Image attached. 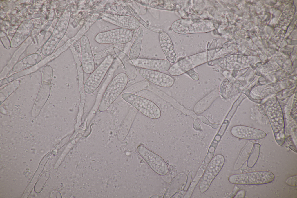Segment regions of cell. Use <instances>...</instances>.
Segmentation results:
<instances>
[{
    "label": "cell",
    "instance_id": "1",
    "mask_svg": "<svg viewBox=\"0 0 297 198\" xmlns=\"http://www.w3.org/2000/svg\"><path fill=\"white\" fill-rule=\"evenodd\" d=\"M266 111L277 143L282 146L285 140V122L282 110L278 102L274 98L269 99L266 104Z\"/></svg>",
    "mask_w": 297,
    "mask_h": 198
},
{
    "label": "cell",
    "instance_id": "2",
    "mask_svg": "<svg viewBox=\"0 0 297 198\" xmlns=\"http://www.w3.org/2000/svg\"><path fill=\"white\" fill-rule=\"evenodd\" d=\"M128 78L126 73H120L110 81L107 86L99 107V110H107L121 94L126 87Z\"/></svg>",
    "mask_w": 297,
    "mask_h": 198
},
{
    "label": "cell",
    "instance_id": "3",
    "mask_svg": "<svg viewBox=\"0 0 297 198\" xmlns=\"http://www.w3.org/2000/svg\"><path fill=\"white\" fill-rule=\"evenodd\" d=\"M123 99L143 114L150 118L156 119L161 115L159 107L154 102L136 94L124 93L121 95Z\"/></svg>",
    "mask_w": 297,
    "mask_h": 198
},
{
    "label": "cell",
    "instance_id": "4",
    "mask_svg": "<svg viewBox=\"0 0 297 198\" xmlns=\"http://www.w3.org/2000/svg\"><path fill=\"white\" fill-rule=\"evenodd\" d=\"M114 60L112 55L106 57L90 74L84 84V90L85 93L90 94L96 90L112 66Z\"/></svg>",
    "mask_w": 297,
    "mask_h": 198
},
{
    "label": "cell",
    "instance_id": "5",
    "mask_svg": "<svg viewBox=\"0 0 297 198\" xmlns=\"http://www.w3.org/2000/svg\"><path fill=\"white\" fill-rule=\"evenodd\" d=\"M274 178L271 172L263 171L233 174L229 177L228 180L235 184L261 185L271 182Z\"/></svg>",
    "mask_w": 297,
    "mask_h": 198
},
{
    "label": "cell",
    "instance_id": "6",
    "mask_svg": "<svg viewBox=\"0 0 297 198\" xmlns=\"http://www.w3.org/2000/svg\"><path fill=\"white\" fill-rule=\"evenodd\" d=\"M133 37L130 30L120 28L99 33L95 36V40L101 44H121L129 42Z\"/></svg>",
    "mask_w": 297,
    "mask_h": 198
},
{
    "label": "cell",
    "instance_id": "7",
    "mask_svg": "<svg viewBox=\"0 0 297 198\" xmlns=\"http://www.w3.org/2000/svg\"><path fill=\"white\" fill-rule=\"evenodd\" d=\"M208 53H202L187 57L176 62L171 66L169 72L173 76H178L208 61Z\"/></svg>",
    "mask_w": 297,
    "mask_h": 198
},
{
    "label": "cell",
    "instance_id": "8",
    "mask_svg": "<svg viewBox=\"0 0 297 198\" xmlns=\"http://www.w3.org/2000/svg\"><path fill=\"white\" fill-rule=\"evenodd\" d=\"M225 162L224 157L217 154L212 159L207 167L203 175L199 186L202 193L206 192L211 183L221 170Z\"/></svg>",
    "mask_w": 297,
    "mask_h": 198
},
{
    "label": "cell",
    "instance_id": "9",
    "mask_svg": "<svg viewBox=\"0 0 297 198\" xmlns=\"http://www.w3.org/2000/svg\"><path fill=\"white\" fill-rule=\"evenodd\" d=\"M137 150L140 155L155 172L161 176L167 174L168 165L161 156L142 145L137 147Z\"/></svg>",
    "mask_w": 297,
    "mask_h": 198
},
{
    "label": "cell",
    "instance_id": "10",
    "mask_svg": "<svg viewBox=\"0 0 297 198\" xmlns=\"http://www.w3.org/2000/svg\"><path fill=\"white\" fill-rule=\"evenodd\" d=\"M139 72L142 77L160 87L166 88L170 87L174 83L175 80L172 77L160 71L141 69Z\"/></svg>",
    "mask_w": 297,
    "mask_h": 198
},
{
    "label": "cell",
    "instance_id": "11",
    "mask_svg": "<svg viewBox=\"0 0 297 198\" xmlns=\"http://www.w3.org/2000/svg\"><path fill=\"white\" fill-rule=\"evenodd\" d=\"M80 44L82 69L85 73L90 74L95 69V63L90 42L86 36L83 35L80 39Z\"/></svg>",
    "mask_w": 297,
    "mask_h": 198
},
{
    "label": "cell",
    "instance_id": "12",
    "mask_svg": "<svg viewBox=\"0 0 297 198\" xmlns=\"http://www.w3.org/2000/svg\"><path fill=\"white\" fill-rule=\"evenodd\" d=\"M103 19L122 28L130 30H136L140 26V23L136 18L128 15L106 14Z\"/></svg>",
    "mask_w": 297,
    "mask_h": 198
},
{
    "label": "cell",
    "instance_id": "13",
    "mask_svg": "<svg viewBox=\"0 0 297 198\" xmlns=\"http://www.w3.org/2000/svg\"><path fill=\"white\" fill-rule=\"evenodd\" d=\"M132 62L137 67L159 71H168L171 66L170 62L163 59L138 58Z\"/></svg>",
    "mask_w": 297,
    "mask_h": 198
},
{
    "label": "cell",
    "instance_id": "14",
    "mask_svg": "<svg viewBox=\"0 0 297 198\" xmlns=\"http://www.w3.org/2000/svg\"><path fill=\"white\" fill-rule=\"evenodd\" d=\"M234 136L240 139L248 140H259L265 138L266 133L261 129L242 125L233 127L231 130Z\"/></svg>",
    "mask_w": 297,
    "mask_h": 198
},
{
    "label": "cell",
    "instance_id": "15",
    "mask_svg": "<svg viewBox=\"0 0 297 198\" xmlns=\"http://www.w3.org/2000/svg\"><path fill=\"white\" fill-rule=\"evenodd\" d=\"M159 39L160 46L167 60L174 63L176 59V55L172 40L166 32L162 31L159 34Z\"/></svg>",
    "mask_w": 297,
    "mask_h": 198
},
{
    "label": "cell",
    "instance_id": "16",
    "mask_svg": "<svg viewBox=\"0 0 297 198\" xmlns=\"http://www.w3.org/2000/svg\"><path fill=\"white\" fill-rule=\"evenodd\" d=\"M219 90L216 89L213 90L198 101L193 108V111L197 114H200L206 111L213 102L219 97Z\"/></svg>",
    "mask_w": 297,
    "mask_h": 198
},
{
    "label": "cell",
    "instance_id": "17",
    "mask_svg": "<svg viewBox=\"0 0 297 198\" xmlns=\"http://www.w3.org/2000/svg\"><path fill=\"white\" fill-rule=\"evenodd\" d=\"M114 50L122 63L126 74L128 78L131 80L135 79L137 75V71L132 61L123 52L116 48H114Z\"/></svg>",
    "mask_w": 297,
    "mask_h": 198
},
{
    "label": "cell",
    "instance_id": "18",
    "mask_svg": "<svg viewBox=\"0 0 297 198\" xmlns=\"http://www.w3.org/2000/svg\"><path fill=\"white\" fill-rule=\"evenodd\" d=\"M41 55L38 54L30 55L16 63L13 67L12 70L18 72L34 66L41 60Z\"/></svg>",
    "mask_w": 297,
    "mask_h": 198
},
{
    "label": "cell",
    "instance_id": "19",
    "mask_svg": "<svg viewBox=\"0 0 297 198\" xmlns=\"http://www.w3.org/2000/svg\"><path fill=\"white\" fill-rule=\"evenodd\" d=\"M50 92V84L42 82L33 107L34 110H40L49 97Z\"/></svg>",
    "mask_w": 297,
    "mask_h": 198
},
{
    "label": "cell",
    "instance_id": "20",
    "mask_svg": "<svg viewBox=\"0 0 297 198\" xmlns=\"http://www.w3.org/2000/svg\"><path fill=\"white\" fill-rule=\"evenodd\" d=\"M144 32L142 29L138 30L136 37L131 46L129 53V57L132 61L138 58L141 48L142 42Z\"/></svg>",
    "mask_w": 297,
    "mask_h": 198
},
{
    "label": "cell",
    "instance_id": "21",
    "mask_svg": "<svg viewBox=\"0 0 297 198\" xmlns=\"http://www.w3.org/2000/svg\"><path fill=\"white\" fill-rule=\"evenodd\" d=\"M20 81L15 80L9 83L0 90V101L1 103L3 102L12 93L19 87Z\"/></svg>",
    "mask_w": 297,
    "mask_h": 198
},
{
    "label": "cell",
    "instance_id": "22",
    "mask_svg": "<svg viewBox=\"0 0 297 198\" xmlns=\"http://www.w3.org/2000/svg\"><path fill=\"white\" fill-rule=\"evenodd\" d=\"M260 147V145L258 143L253 144L247 161V165L248 167L252 168L256 163L259 156Z\"/></svg>",
    "mask_w": 297,
    "mask_h": 198
},
{
    "label": "cell",
    "instance_id": "23",
    "mask_svg": "<svg viewBox=\"0 0 297 198\" xmlns=\"http://www.w3.org/2000/svg\"><path fill=\"white\" fill-rule=\"evenodd\" d=\"M136 115V112L133 110L130 111L127 115L122 127L123 139H124L128 134Z\"/></svg>",
    "mask_w": 297,
    "mask_h": 198
},
{
    "label": "cell",
    "instance_id": "24",
    "mask_svg": "<svg viewBox=\"0 0 297 198\" xmlns=\"http://www.w3.org/2000/svg\"><path fill=\"white\" fill-rule=\"evenodd\" d=\"M149 84V82L146 80L141 81L129 86L125 90V93H133L146 88Z\"/></svg>",
    "mask_w": 297,
    "mask_h": 198
},
{
    "label": "cell",
    "instance_id": "25",
    "mask_svg": "<svg viewBox=\"0 0 297 198\" xmlns=\"http://www.w3.org/2000/svg\"><path fill=\"white\" fill-rule=\"evenodd\" d=\"M53 73V69L49 65L46 66L44 68L42 75V82L50 84Z\"/></svg>",
    "mask_w": 297,
    "mask_h": 198
},
{
    "label": "cell",
    "instance_id": "26",
    "mask_svg": "<svg viewBox=\"0 0 297 198\" xmlns=\"http://www.w3.org/2000/svg\"><path fill=\"white\" fill-rule=\"evenodd\" d=\"M221 137L220 135L218 134L215 136L214 140H213L209 148L208 153L206 157L207 159L209 160H211L212 159L214 154L215 148L217 146L218 141L220 139Z\"/></svg>",
    "mask_w": 297,
    "mask_h": 198
},
{
    "label": "cell",
    "instance_id": "27",
    "mask_svg": "<svg viewBox=\"0 0 297 198\" xmlns=\"http://www.w3.org/2000/svg\"><path fill=\"white\" fill-rule=\"evenodd\" d=\"M110 47L107 49L98 53L95 56L96 59H100L104 57H106L110 55H111V53L114 51V48Z\"/></svg>",
    "mask_w": 297,
    "mask_h": 198
},
{
    "label": "cell",
    "instance_id": "28",
    "mask_svg": "<svg viewBox=\"0 0 297 198\" xmlns=\"http://www.w3.org/2000/svg\"><path fill=\"white\" fill-rule=\"evenodd\" d=\"M198 118L204 123L210 126L214 129H217L219 127V125L215 123H210L207 118L203 115L198 116Z\"/></svg>",
    "mask_w": 297,
    "mask_h": 198
},
{
    "label": "cell",
    "instance_id": "29",
    "mask_svg": "<svg viewBox=\"0 0 297 198\" xmlns=\"http://www.w3.org/2000/svg\"><path fill=\"white\" fill-rule=\"evenodd\" d=\"M185 73L187 75L193 80L197 81L199 79V74L194 69L187 71Z\"/></svg>",
    "mask_w": 297,
    "mask_h": 198
},
{
    "label": "cell",
    "instance_id": "30",
    "mask_svg": "<svg viewBox=\"0 0 297 198\" xmlns=\"http://www.w3.org/2000/svg\"><path fill=\"white\" fill-rule=\"evenodd\" d=\"M296 103V94L294 100L291 113V116L294 119L296 118L297 117Z\"/></svg>",
    "mask_w": 297,
    "mask_h": 198
},
{
    "label": "cell",
    "instance_id": "31",
    "mask_svg": "<svg viewBox=\"0 0 297 198\" xmlns=\"http://www.w3.org/2000/svg\"><path fill=\"white\" fill-rule=\"evenodd\" d=\"M286 182L288 185L291 186H297V175L289 178Z\"/></svg>",
    "mask_w": 297,
    "mask_h": 198
},
{
    "label": "cell",
    "instance_id": "32",
    "mask_svg": "<svg viewBox=\"0 0 297 198\" xmlns=\"http://www.w3.org/2000/svg\"><path fill=\"white\" fill-rule=\"evenodd\" d=\"M245 195V192L244 190H241L238 192L235 195V198H244Z\"/></svg>",
    "mask_w": 297,
    "mask_h": 198
},
{
    "label": "cell",
    "instance_id": "33",
    "mask_svg": "<svg viewBox=\"0 0 297 198\" xmlns=\"http://www.w3.org/2000/svg\"><path fill=\"white\" fill-rule=\"evenodd\" d=\"M193 127L194 129L196 130H199L200 129V126L198 122L195 120L193 124Z\"/></svg>",
    "mask_w": 297,
    "mask_h": 198
}]
</instances>
